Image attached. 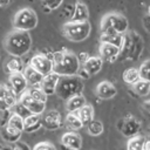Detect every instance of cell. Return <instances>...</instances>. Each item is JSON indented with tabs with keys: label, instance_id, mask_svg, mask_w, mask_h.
<instances>
[{
	"label": "cell",
	"instance_id": "11",
	"mask_svg": "<svg viewBox=\"0 0 150 150\" xmlns=\"http://www.w3.org/2000/svg\"><path fill=\"white\" fill-rule=\"evenodd\" d=\"M9 84L16 96H20L21 94H23L28 87V83L22 73H12L9 75Z\"/></svg>",
	"mask_w": 150,
	"mask_h": 150
},
{
	"label": "cell",
	"instance_id": "6",
	"mask_svg": "<svg viewBox=\"0 0 150 150\" xmlns=\"http://www.w3.org/2000/svg\"><path fill=\"white\" fill-rule=\"evenodd\" d=\"M12 23H13L14 29L29 32L36 27L38 15H36L34 9H32L29 7H25V8L19 9L15 13Z\"/></svg>",
	"mask_w": 150,
	"mask_h": 150
},
{
	"label": "cell",
	"instance_id": "21",
	"mask_svg": "<svg viewBox=\"0 0 150 150\" xmlns=\"http://www.w3.org/2000/svg\"><path fill=\"white\" fill-rule=\"evenodd\" d=\"M84 104H86V98L83 95L80 94V95H75V96H71L70 98H68L67 103H66V108L69 112H75L80 108H82Z\"/></svg>",
	"mask_w": 150,
	"mask_h": 150
},
{
	"label": "cell",
	"instance_id": "8",
	"mask_svg": "<svg viewBox=\"0 0 150 150\" xmlns=\"http://www.w3.org/2000/svg\"><path fill=\"white\" fill-rule=\"evenodd\" d=\"M19 102H20L22 105H25L32 114L42 115V112H45L46 103H45V102H41V101H38V100H35V98H33L27 91H25L23 94L20 95Z\"/></svg>",
	"mask_w": 150,
	"mask_h": 150
},
{
	"label": "cell",
	"instance_id": "35",
	"mask_svg": "<svg viewBox=\"0 0 150 150\" xmlns=\"http://www.w3.org/2000/svg\"><path fill=\"white\" fill-rule=\"evenodd\" d=\"M41 1L48 9H52V11L57 9L63 2V0H41Z\"/></svg>",
	"mask_w": 150,
	"mask_h": 150
},
{
	"label": "cell",
	"instance_id": "29",
	"mask_svg": "<svg viewBox=\"0 0 150 150\" xmlns=\"http://www.w3.org/2000/svg\"><path fill=\"white\" fill-rule=\"evenodd\" d=\"M145 139L142 136H132L130 137V139L127 143V150H143V145H144Z\"/></svg>",
	"mask_w": 150,
	"mask_h": 150
},
{
	"label": "cell",
	"instance_id": "25",
	"mask_svg": "<svg viewBox=\"0 0 150 150\" xmlns=\"http://www.w3.org/2000/svg\"><path fill=\"white\" fill-rule=\"evenodd\" d=\"M102 42H109L112 43L117 47H120L122 49L123 46V41H124V35L123 34H118V33H102V38H101Z\"/></svg>",
	"mask_w": 150,
	"mask_h": 150
},
{
	"label": "cell",
	"instance_id": "12",
	"mask_svg": "<svg viewBox=\"0 0 150 150\" xmlns=\"http://www.w3.org/2000/svg\"><path fill=\"white\" fill-rule=\"evenodd\" d=\"M60 79V75L55 71H52L47 75L43 76L41 83H40V88L47 94V95H50V94H54L55 93V88H56V84H57V81Z\"/></svg>",
	"mask_w": 150,
	"mask_h": 150
},
{
	"label": "cell",
	"instance_id": "42",
	"mask_svg": "<svg viewBox=\"0 0 150 150\" xmlns=\"http://www.w3.org/2000/svg\"><path fill=\"white\" fill-rule=\"evenodd\" d=\"M148 15L150 16V6H149V8H148Z\"/></svg>",
	"mask_w": 150,
	"mask_h": 150
},
{
	"label": "cell",
	"instance_id": "20",
	"mask_svg": "<svg viewBox=\"0 0 150 150\" xmlns=\"http://www.w3.org/2000/svg\"><path fill=\"white\" fill-rule=\"evenodd\" d=\"M41 115L32 114L23 120V131L33 132L41 128Z\"/></svg>",
	"mask_w": 150,
	"mask_h": 150
},
{
	"label": "cell",
	"instance_id": "1",
	"mask_svg": "<svg viewBox=\"0 0 150 150\" xmlns=\"http://www.w3.org/2000/svg\"><path fill=\"white\" fill-rule=\"evenodd\" d=\"M53 62V71L57 73L60 76L77 75L81 69V62L79 57L70 52H57L50 57Z\"/></svg>",
	"mask_w": 150,
	"mask_h": 150
},
{
	"label": "cell",
	"instance_id": "34",
	"mask_svg": "<svg viewBox=\"0 0 150 150\" xmlns=\"http://www.w3.org/2000/svg\"><path fill=\"white\" fill-rule=\"evenodd\" d=\"M13 110H14V112L15 114H18L19 116H21L23 120L26 118V117H28L29 115H32V112L25 107V105H22L20 102H16L14 105H13V108H12Z\"/></svg>",
	"mask_w": 150,
	"mask_h": 150
},
{
	"label": "cell",
	"instance_id": "40",
	"mask_svg": "<svg viewBox=\"0 0 150 150\" xmlns=\"http://www.w3.org/2000/svg\"><path fill=\"white\" fill-rule=\"evenodd\" d=\"M8 2H9V0H0V6L4 7L6 5H8Z\"/></svg>",
	"mask_w": 150,
	"mask_h": 150
},
{
	"label": "cell",
	"instance_id": "37",
	"mask_svg": "<svg viewBox=\"0 0 150 150\" xmlns=\"http://www.w3.org/2000/svg\"><path fill=\"white\" fill-rule=\"evenodd\" d=\"M143 25H144L145 29L150 33V16H149V15L144 16V19H143Z\"/></svg>",
	"mask_w": 150,
	"mask_h": 150
},
{
	"label": "cell",
	"instance_id": "10",
	"mask_svg": "<svg viewBox=\"0 0 150 150\" xmlns=\"http://www.w3.org/2000/svg\"><path fill=\"white\" fill-rule=\"evenodd\" d=\"M62 124V116L57 110H48L41 117V125L48 130H56Z\"/></svg>",
	"mask_w": 150,
	"mask_h": 150
},
{
	"label": "cell",
	"instance_id": "13",
	"mask_svg": "<svg viewBox=\"0 0 150 150\" xmlns=\"http://www.w3.org/2000/svg\"><path fill=\"white\" fill-rule=\"evenodd\" d=\"M102 63H103V60L101 56H90V57H87L83 63H82V69L89 75H95L97 74L101 68H102Z\"/></svg>",
	"mask_w": 150,
	"mask_h": 150
},
{
	"label": "cell",
	"instance_id": "43",
	"mask_svg": "<svg viewBox=\"0 0 150 150\" xmlns=\"http://www.w3.org/2000/svg\"><path fill=\"white\" fill-rule=\"evenodd\" d=\"M13 150H21V149H20V148H14Z\"/></svg>",
	"mask_w": 150,
	"mask_h": 150
},
{
	"label": "cell",
	"instance_id": "22",
	"mask_svg": "<svg viewBox=\"0 0 150 150\" xmlns=\"http://www.w3.org/2000/svg\"><path fill=\"white\" fill-rule=\"evenodd\" d=\"M21 134H22V131H19V130L9 127L8 124H6L5 127H2V129H1V136H2V138L5 141H7V142H11V143L18 142L19 138L21 137Z\"/></svg>",
	"mask_w": 150,
	"mask_h": 150
},
{
	"label": "cell",
	"instance_id": "36",
	"mask_svg": "<svg viewBox=\"0 0 150 150\" xmlns=\"http://www.w3.org/2000/svg\"><path fill=\"white\" fill-rule=\"evenodd\" d=\"M33 150H56V148L49 142H40L34 146Z\"/></svg>",
	"mask_w": 150,
	"mask_h": 150
},
{
	"label": "cell",
	"instance_id": "33",
	"mask_svg": "<svg viewBox=\"0 0 150 150\" xmlns=\"http://www.w3.org/2000/svg\"><path fill=\"white\" fill-rule=\"evenodd\" d=\"M138 73H139L141 80H144V81H149L150 82V59L146 60V61H144L139 66Z\"/></svg>",
	"mask_w": 150,
	"mask_h": 150
},
{
	"label": "cell",
	"instance_id": "31",
	"mask_svg": "<svg viewBox=\"0 0 150 150\" xmlns=\"http://www.w3.org/2000/svg\"><path fill=\"white\" fill-rule=\"evenodd\" d=\"M7 124L19 131H23V118L21 116H19L18 114L13 112L11 114L8 121H7Z\"/></svg>",
	"mask_w": 150,
	"mask_h": 150
},
{
	"label": "cell",
	"instance_id": "17",
	"mask_svg": "<svg viewBox=\"0 0 150 150\" xmlns=\"http://www.w3.org/2000/svg\"><path fill=\"white\" fill-rule=\"evenodd\" d=\"M139 128H141L139 122H138L136 118L129 116V117H127V118L124 120L121 130H122V134H123L124 136H127V137H132V136H135V135L138 132Z\"/></svg>",
	"mask_w": 150,
	"mask_h": 150
},
{
	"label": "cell",
	"instance_id": "23",
	"mask_svg": "<svg viewBox=\"0 0 150 150\" xmlns=\"http://www.w3.org/2000/svg\"><path fill=\"white\" fill-rule=\"evenodd\" d=\"M81 120V122L84 124H88L94 120V108L90 104H84L82 108H80L77 111H75Z\"/></svg>",
	"mask_w": 150,
	"mask_h": 150
},
{
	"label": "cell",
	"instance_id": "32",
	"mask_svg": "<svg viewBox=\"0 0 150 150\" xmlns=\"http://www.w3.org/2000/svg\"><path fill=\"white\" fill-rule=\"evenodd\" d=\"M27 93L33 97V98H35V100H38V101H41V102H45L46 103V101H47V94L38 86V87H32V88H29L28 90H27Z\"/></svg>",
	"mask_w": 150,
	"mask_h": 150
},
{
	"label": "cell",
	"instance_id": "26",
	"mask_svg": "<svg viewBox=\"0 0 150 150\" xmlns=\"http://www.w3.org/2000/svg\"><path fill=\"white\" fill-rule=\"evenodd\" d=\"M6 69H7V71H9V74H12V73H22L23 71V63H22L20 57L13 56L11 60L7 61Z\"/></svg>",
	"mask_w": 150,
	"mask_h": 150
},
{
	"label": "cell",
	"instance_id": "39",
	"mask_svg": "<svg viewBox=\"0 0 150 150\" xmlns=\"http://www.w3.org/2000/svg\"><path fill=\"white\" fill-rule=\"evenodd\" d=\"M143 150H150V141H146V142H144V145H143Z\"/></svg>",
	"mask_w": 150,
	"mask_h": 150
},
{
	"label": "cell",
	"instance_id": "7",
	"mask_svg": "<svg viewBox=\"0 0 150 150\" xmlns=\"http://www.w3.org/2000/svg\"><path fill=\"white\" fill-rule=\"evenodd\" d=\"M29 66H32L34 69H36L39 73H41L43 76L53 71V62L49 56L43 54H36L30 59Z\"/></svg>",
	"mask_w": 150,
	"mask_h": 150
},
{
	"label": "cell",
	"instance_id": "3",
	"mask_svg": "<svg viewBox=\"0 0 150 150\" xmlns=\"http://www.w3.org/2000/svg\"><path fill=\"white\" fill-rule=\"evenodd\" d=\"M83 88H84L83 80L79 75L60 76L55 88V93L60 98L67 101L71 96L82 94Z\"/></svg>",
	"mask_w": 150,
	"mask_h": 150
},
{
	"label": "cell",
	"instance_id": "18",
	"mask_svg": "<svg viewBox=\"0 0 150 150\" xmlns=\"http://www.w3.org/2000/svg\"><path fill=\"white\" fill-rule=\"evenodd\" d=\"M121 52V48L112 45V43H109V42H102L101 43V47H100V55L102 59H105V60H114Z\"/></svg>",
	"mask_w": 150,
	"mask_h": 150
},
{
	"label": "cell",
	"instance_id": "28",
	"mask_svg": "<svg viewBox=\"0 0 150 150\" xmlns=\"http://www.w3.org/2000/svg\"><path fill=\"white\" fill-rule=\"evenodd\" d=\"M139 73L137 68H129L123 73V81L128 84H134L139 80Z\"/></svg>",
	"mask_w": 150,
	"mask_h": 150
},
{
	"label": "cell",
	"instance_id": "19",
	"mask_svg": "<svg viewBox=\"0 0 150 150\" xmlns=\"http://www.w3.org/2000/svg\"><path fill=\"white\" fill-rule=\"evenodd\" d=\"M89 9L84 2L77 1L74 6V14L70 21H88Z\"/></svg>",
	"mask_w": 150,
	"mask_h": 150
},
{
	"label": "cell",
	"instance_id": "27",
	"mask_svg": "<svg viewBox=\"0 0 150 150\" xmlns=\"http://www.w3.org/2000/svg\"><path fill=\"white\" fill-rule=\"evenodd\" d=\"M134 90L137 95L139 96H146L150 93V82L149 81H144V80H138L136 83L132 84Z\"/></svg>",
	"mask_w": 150,
	"mask_h": 150
},
{
	"label": "cell",
	"instance_id": "2",
	"mask_svg": "<svg viewBox=\"0 0 150 150\" xmlns=\"http://www.w3.org/2000/svg\"><path fill=\"white\" fill-rule=\"evenodd\" d=\"M32 47V38L29 32L14 29L11 32L5 40V49L16 57L26 55Z\"/></svg>",
	"mask_w": 150,
	"mask_h": 150
},
{
	"label": "cell",
	"instance_id": "38",
	"mask_svg": "<svg viewBox=\"0 0 150 150\" xmlns=\"http://www.w3.org/2000/svg\"><path fill=\"white\" fill-rule=\"evenodd\" d=\"M143 108L150 114V100H148V101H144L143 102Z\"/></svg>",
	"mask_w": 150,
	"mask_h": 150
},
{
	"label": "cell",
	"instance_id": "15",
	"mask_svg": "<svg viewBox=\"0 0 150 150\" xmlns=\"http://www.w3.org/2000/svg\"><path fill=\"white\" fill-rule=\"evenodd\" d=\"M117 94L116 87L109 81H102L96 87V95L103 100L112 98Z\"/></svg>",
	"mask_w": 150,
	"mask_h": 150
},
{
	"label": "cell",
	"instance_id": "5",
	"mask_svg": "<svg viewBox=\"0 0 150 150\" xmlns=\"http://www.w3.org/2000/svg\"><path fill=\"white\" fill-rule=\"evenodd\" d=\"M128 20L120 13H109L102 18L101 30L102 33H118L123 34L128 30Z\"/></svg>",
	"mask_w": 150,
	"mask_h": 150
},
{
	"label": "cell",
	"instance_id": "41",
	"mask_svg": "<svg viewBox=\"0 0 150 150\" xmlns=\"http://www.w3.org/2000/svg\"><path fill=\"white\" fill-rule=\"evenodd\" d=\"M1 150H13V149L9 146H5V148H1Z\"/></svg>",
	"mask_w": 150,
	"mask_h": 150
},
{
	"label": "cell",
	"instance_id": "44",
	"mask_svg": "<svg viewBox=\"0 0 150 150\" xmlns=\"http://www.w3.org/2000/svg\"><path fill=\"white\" fill-rule=\"evenodd\" d=\"M0 150H1V146H0Z\"/></svg>",
	"mask_w": 150,
	"mask_h": 150
},
{
	"label": "cell",
	"instance_id": "24",
	"mask_svg": "<svg viewBox=\"0 0 150 150\" xmlns=\"http://www.w3.org/2000/svg\"><path fill=\"white\" fill-rule=\"evenodd\" d=\"M64 124H66L67 129H68V130H71V131L80 130V129L83 127V123L81 122V120L79 118V116H77L76 112H69V114L66 116Z\"/></svg>",
	"mask_w": 150,
	"mask_h": 150
},
{
	"label": "cell",
	"instance_id": "4",
	"mask_svg": "<svg viewBox=\"0 0 150 150\" xmlns=\"http://www.w3.org/2000/svg\"><path fill=\"white\" fill-rule=\"evenodd\" d=\"M91 30L89 21H69L63 25L62 33L63 35L74 42H81L86 40Z\"/></svg>",
	"mask_w": 150,
	"mask_h": 150
},
{
	"label": "cell",
	"instance_id": "16",
	"mask_svg": "<svg viewBox=\"0 0 150 150\" xmlns=\"http://www.w3.org/2000/svg\"><path fill=\"white\" fill-rule=\"evenodd\" d=\"M26 81L28 84H30L32 87H38L40 86L42 79H43V75L41 73H39L36 69H34L32 66H26L23 68V71H22Z\"/></svg>",
	"mask_w": 150,
	"mask_h": 150
},
{
	"label": "cell",
	"instance_id": "14",
	"mask_svg": "<svg viewBox=\"0 0 150 150\" xmlns=\"http://www.w3.org/2000/svg\"><path fill=\"white\" fill-rule=\"evenodd\" d=\"M61 143L70 150H79L82 145V138L79 134L68 131L61 136Z\"/></svg>",
	"mask_w": 150,
	"mask_h": 150
},
{
	"label": "cell",
	"instance_id": "9",
	"mask_svg": "<svg viewBox=\"0 0 150 150\" xmlns=\"http://www.w3.org/2000/svg\"><path fill=\"white\" fill-rule=\"evenodd\" d=\"M18 102V97L12 88L7 86H0V110L6 111L13 108Z\"/></svg>",
	"mask_w": 150,
	"mask_h": 150
},
{
	"label": "cell",
	"instance_id": "30",
	"mask_svg": "<svg viewBox=\"0 0 150 150\" xmlns=\"http://www.w3.org/2000/svg\"><path fill=\"white\" fill-rule=\"evenodd\" d=\"M87 131L89 135L91 136H98L103 132V124L101 121L97 120H93L91 122H89L87 124Z\"/></svg>",
	"mask_w": 150,
	"mask_h": 150
}]
</instances>
